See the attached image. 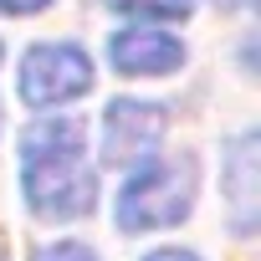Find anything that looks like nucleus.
I'll list each match as a JSON object with an SVG mask.
<instances>
[{"label":"nucleus","mask_w":261,"mask_h":261,"mask_svg":"<svg viewBox=\"0 0 261 261\" xmlns=\"http://www.w3.org/2000/svg\"><path fill=\"white\" fill-rule=\"evenodd\" d=\"M21 190L36 220H77L97 205V169L77 118H41L21 139Z\"/></svg>","instance_id":"obj_1"},{"label":"nucleus","mask_w":261,"mask_h":261,"mask_svg":"<svg viewBox=\"0 0 261 261\" xmlns=\"http://www.w3.org/2000/svg\"><path fill=\"white\" fill-rule=\"evenodd\" d=\"M195 210V159H139L118 195V225L123 230H169Z\"/></svg>","instance_id":"obj_2"},{"label":"nucleus","mask_w":261,"mask_h":261,"mask_svg":"<svg viewBox=\"0 0 261 261\" xmlns=\"http://www.w3.org/2000/svg\"><path fill=\"white\" fill-rule=\"evenodd\" d=\"M92 87V57L72 41H41L21 57V102L26 108H62Z\"/></svg>","instance_id":"obj_3"},{"label":"nucleus","mask_w":261,"mask_h":261,"mask_svg":"<svg viewBox=\"0 0 261 261\" xmlns=\"http://www.w3.org/2000/svg\"><path fill=\"white\" fill-rule=\"evenodd\" d=\"M164 128H169V113L159 102H134V97H118L108 102L102 113V134H97V149L108 164H139L159 149L164 139Z\"/></svg>","instance_id":"obj_4"},{"label":"nucleus","mask_w":261,"mask_h":261,"mask_svg":"<svg viewBox=\"0 0 261 261\" xmlns=\"http://www.w3.org/2000/svg\"><path fill=\"white\" fill-rule=\"evenodd\" d=\"M108 62L123 77H169V72L185 67V41L169 36V31L134 26V31H118L108 41Z\"/></svg>","instance_id":"obj_5"},{"label":"nucleus","mask_w":261,"mask_h":261,"mask_svg":"<svg viewBox=\"0 0 261 261\" xmlns=\"http://www.w3.org/2000/svg\"><path fill=\"white\" fill-rule=\"evenodd\" d=\"M220 190H225V210L236 236L256 230V205H261V169H256V134L230 139L225 149V169H220Z\"/></svg>","instance_id":"obj_6"},{"label":"nucleus","mask_w":261,"mask_h":261,"mask_svg":"<svg viewBox=\"0 0 261 261\" xmlns=\"http://www.w3.org/2000/svg\"><path fill=\"white\" fill-rule=\"evenodd\" d=\"M123 16H159V21H185L195 11V0H108Z\"/></svg>","instance_id":"obj_7"},{"label":"nucleus","mask_w":261,"mask_h":261,"mask_svg":"<svg viewBox=\"0 0 261 261\" xmlns=\"http://www.w3.org/2000/svg\"><path fill=\"white\" fill-rule=\"evenodd\" d=\"M36 261H97V251H87L82 241H57V246H41Z\"/></svg>","instance_id":"obj_8"},{"label":"nucleus","mask_w":261,"mask_h":261,"mask_svg":"<svg viewBox=\"0 0 261 261\" xmlns=\"http://www.w3.org/2000/svg\"><path fill=\"white\" fill-rule=\"evenodd\" d=\"M46 6H51V0H0V16H36Z\"/></svg>","instance_id":"obj_9"},{"label":"nucleus","mask_w":261,"mask_h":261,"mask_svg":"<svg viewBox=\"0 0 261 261\" xmlns=\"http://www.w3.org/2000/svg\"><path fill=\"white\" fill-rule=\"evenodd\" d=\"M144 261H200L195 251H179V246H164V251H149Z\"/></svg>","instance_id":"obj_10"},{"label":"nucleus","mask_w":261,"mask_h":261,"mask_svg":"<svg viewBox=\"0 0 261 261\" xmlns=\"http://www.w3.org/2000/svg\"><path fill=\"white\" fill-rule=\"evenodd\" d=\"M0 57H6V46H0Z\"/></svg>","instance_id":"obj_11"},{"label":"nucleus","mask_w":261,"mask_h":261,"mask_svg":"<svg viewBox=\"0 0 261 261\" xmlns=\"http://www.w3.org/2000/svg\"><path fill=\"white\" fill-rule=\"evenodd\" d=\"M0 261H6V256H0Z\"/></svg>","instance_id":"obj_12"}]
</instances>
